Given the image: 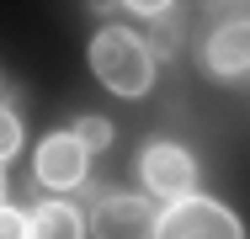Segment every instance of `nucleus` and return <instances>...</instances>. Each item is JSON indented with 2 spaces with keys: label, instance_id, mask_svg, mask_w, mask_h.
I'll use <instances>...</instances> for the list:
<instances>
[{
  "label": "nucleus",
  "instance_id": "6e6552de",
  "mask_svg": "<svg viewBox=\"0 0 250 239\" xmlns=\"http://www.w3.org/2000/svg\"><path fill=\"white\" fill-rule=\"evenodd\" d=\"M69 139L80 143L85 154H91V149H106V143H112V122H106V117H96V112H85V117L69 128Z\"/></svg>",
  "mask_w": 250,
  "mask_h": 239
},
{
  "label": "nucleus",
  "instance_id": "423d86ee",
  "mask_svg": "<svg viewBox=\"0 0 250 239\" xmlns=\"http://www.w3.org/2000/svg\"><path fill=\"white\" fill-rule=\"evenodd\" d=\"M245 64H250V27L234 16L229 27H218L208 38V69L213 75H245Z\"/></svg>",
  "mask_w": 250,
  "mask_h": 239
},
{
  "label": "nucleus",
  "instance_id": "f257e3e1",
  "mask_svg": "<svg viewBox=\"0 0 250 239\" xmlns=\"http://www.w3.org/2000/svg\"><path fill=\"white\" fill-rule=\"evenodd\" d=\"M91 69H96V80L106 85L112 96H144L154 80V59L144 38H133V32H123V27H106L96 32V43H91Z\"/></svg>",
  "mask_w": 250,
  "mask_h": 239
},
{
  "label": "nucleus",
  "instance_id": "7ed1b4c3",
  "mask_svg": "<svg viewBox=\"0 0 250 239\" xmlns=\"http://www.w3.org/2000/svg\"><path fill=\"white\" fill-rule=\"evenodd\" d=\"M139 176L149 181L154 197H170V202H187L197 191V159L181 149V143H149L144 159H139Z\"/></svg>",
  "mask_w": 250,
  "mask_h": 239
},
{
  "label": "nucleus",
  "instance_id": "20e7f679",
  "mask_svg": "<svg viewBox=\"0 0 250 239\" xmlns=\"http://www.w3.org/2000/svg\"><path fill=\"white\" fill-rule=\"evenodd\" d=\"M154 213L144 197H101L96 213H91V234L96 239H149L154 234Z\"/></svg>",
  "mask_w": 250,
  "mask_h": 239
},
{
  "label": "nucleus",
  "instance_id": "9d476101",
  "mask_svg": "<svg viewBox=\"0 0 250 239\" xmlns=\"http://www.w3.org/2000/svg\"><path fill=\"white\" fill-rule=\"evenodd\" d=\"M0 239H27V218L16 207H0Z\"/></svg>",
  "mask_w": 250,
  "mask_h": 239
},
{
  "label": "nucleus",
  "instance_id": "1a4fd4ad",
  "mask_svg": "<svg viewBox=\"0 0 250 239\" xmlns=\"http://www.w3.org/2000/svg\"><path fill=\"white\" fill-rule=\"evenodd\" d=\"M16 143H21V122H16V112H5V101H0V159H11Z\"/></svg>",
  "mask_w": 250,
  "mask_h": 239
},
{
  "label": "nucleus",
  "instance_id": "0eeeda50",
  "mask_svg": "<svg viewBox=\"0 0 250 239\" xmlns=\"http://www.w3.org/2000/svg\"><path fill=\"white\" fill-rule=\"evenodd\" d=\"M27 239H85V223L69 202H43L27 218Z\"/></svg>",
  "mask_w": 250,
  "mask_h": 239
},
{
  "label": "nucleus",
  "instance_id": "39448f33",
  "mask_svg": "<svg viewBox=\"0 0 250 239\" xmlns=\"http://www.w3.org/2000/svg\"><path fill=\"white\" fill-rule=\"evenodd\" d=\"M32 165H38V181L43 186H59V191L85 181V149L69 139V133H48V139L38 143V159Z\"/></svg>",
  "mask_w": 250,
  "mask_h": 239
},
{
  "label": "nucleus",
  "instance_id": "9b49d317",
  "mask_svg": "<svg viewBox=\"0 0 250 239\" xmlns=\"http://www.w3.org/2000/svg\"><path fill=\"white\" fill-rule=\"evenodd\" d=\"M0 186H5V181H0Z\"/></svg>",
  "mask_w": 250,
  "mask_h": 239
},
{
  "label": "nucleus",
  "instance_id": "f03ea898",
  "mask_svg": "<svg viewBox=\"0 0 250 239\" xmlns=\"http://www.w3.org/2000/svg\"><path fill=\"white\" fill-rule=\"evenodd\" d=\"M149 239H245L240 234V218L208 197H187V202H170V213L154 218Z\"/></svg>",
  "mask_w": 250,
  "mask_h": 239
}]
</instances>
